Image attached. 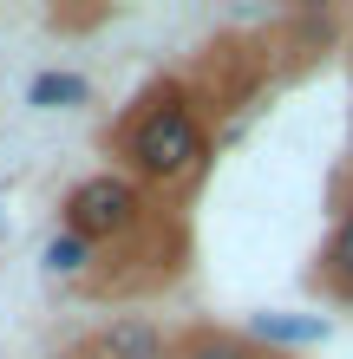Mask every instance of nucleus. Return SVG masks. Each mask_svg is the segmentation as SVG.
Instances as JSON below:
<instances>
[{
  "instance_id": "f257e3e1",
  "label": "nucleus",
  "mask_w": 353,
  "mask_h": 359,
  "mask_svg": "<svg viewBox=\"0 0 353 359\" xmlns=\"http://www.w3.org/2000/svg\"><path fill=\"white\" fill-rule=\"evenodd\" d=\"M118 157H124V177L164 183V189H177V183L210 170V131H203L190 92L183 86L144 92L118 124Z\"/></svg>"
},
{
  "instance_id": "f03ea898",
  "label": "nucleus",
  "mask_w": 353,
  "mask_h": 359,
  "mask_svg": "<svg viewBox=\"0 0 353 359\" xmlns=\"http://www.w3.org/2000/svg\"><path fill=\"white\" fill-rule=\"evenodd\" d=\"M144 216H151V196H144V183L124 177V170H98L86 183H72L66 203H59V229L86 236L92 248L98 242H124L131 229H144Z\"/></svg>"
},
{
  "instance_id": "7ed1b4c3",
  "label": "nucleus",
  "mask_w": 353,
  "mask_h": 359,
  "mask_svg": "<svg viewBox=\"0 0 353 359\" xmlns=\"http://www.w3.org/2000/svg\"><path fill=\"white\" fill-rule=\"evenodd\" d=\"M171 333H164L151 313H118L92 333V359H171Z\"/></svg>"
},
{
  "instance_id": "20e7f679",
  "label": "nucleus",
  "mask_w": 353,
  "mask_h": 359,
  "mask_svg": "<svg viewBox=\"0 0 353 359\" xmlns=\"http://www.w3.org/2000/svg\"><path fill=\"white\" fill-rule=\"evenodd\" d=\"M334 320L327 313H255L248 320V340L255 346H321Z\"/></svg>"
},
{
  "instance_id": "39448f33",
  "label": "nucleus",
  "mask_w": 353,
  "mask_h": 359,
  "mask_svg": "<svg viewBox=\"0 0 353 359\" xmlns=\"http://www.w3.org/2000/svg\"><path fill=\"white\" fill-rule=\"evenodd\" d=\"M171 359H268V353L248 340V333H236V327H190L171 346Z\"/></svg>"
},
{
  "instance_id": "423d86ee",
  "label": "nucleus",
  "mask_w": 353,
  "mask_h": 359,
  "mask_svg": "<svg viewBox=\"0 0 353 359\" xmlns=\"http://www.w3.org/2000/svg\"><path fill=\"white\" fill-rule=\"evenodd\" d=\"M86 98H92V79L86 72H66V66L33 72V86H27V104H33V111H79Z\"/></svg>"
},
{
  "instance_id": "0eeeda50",
  "label": "nucleus",
  "mask_w": 353,
  "mask_h": 359,
  "mask_svg": "<svg viewBox=\"0 0 353 359\" xmlns=\"http://www.w3.org/2000/svg\"><path fill=\"white\" fill-rule=\"evenodd\" d=\"M92 255H98V248H92L86 236H72V229H53V242L39 248V268H46L53 281H79V274L92 268Z\"/></svg>"
},
{
  "instance_id": "6e6552de",
  "label": "nucleus",
  "mask_w": 353,
  "mask_h": 359,
  "mask_svg": "<svg viewBox=\"0 0 353 359\" xmlns=\"http://www.w3.org/2000/svg\"><path fill=\"white\" fill-rule=\"evenodd\" d=\"M321 274H327V287H334V294L353 301V209L334 222V236H327V248H321Z\"/></svg>"
}]
</instances>
